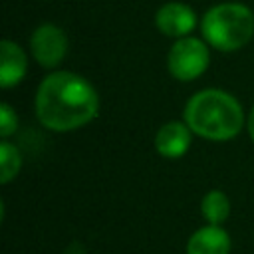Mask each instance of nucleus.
<instances>
[{"label": "nucleus", "mask_w": 254, "mask_h": 254, "mask_svg": "<svg viewBox=\"0 0 254 254\" xmlns=\"http://www.w3.org/2000/svg\"><path fill=\"white\" fill-rule=\"evenodd\" d=\"M246 127H248L250 139L254 141V105H252V109H250V113H248V117H246Z\"/></svg>", "instance_id": "13"}, {"label": "nucleus", "mask_w": 254, "mask_h": 254, "mask_svg": "<svg viewBox=\"0 0 254 254\" xmlns=\"http://www.w3.org/2000/svg\"><path fill=\"white\" fill-rule=\"evenodd\" d=\"M16 127H18V117L14 109L8 103H2L0 105V135L6 139L16 131Z\"/></svg>", "instance_id": "12"}, {"label": "nucleus", "mask_w": 254, "mask_h": 254, "mask_svg": "<svg viewBox=\"0 0 254 254\" xmlns=\"http://www.w3.org/2000/svg\"><path fill=\"white\" fill-rule=\"evenodd\" d=\"M200 212L208 224L220 226L230 214V200L222 190H208L200 200Z\"/></svg>", "instance_id": "10"}, {"label": "nucleus", "mask_w": 254, "mask_h": 254, "mask_svg": "<svg viewBox=\"0 0 254 254\" xmlns=\"http://www.w3.org/2000/svg\"><path fill=\"white\" fill-rule=\"evenodd\" d=\"M99 97L95 87L73 71L46 75L36 91V115L40 123L56 133L75 131L95 119Z\"/></svg>", "instance_id": "1"}, {"label": "nucleus", "mask_w": 254, "mask_h": 254, "mask_svg": "<svg viewBox=\"0 0 254 254\" xmlns=\"http://www.w3.org/2000/svg\"><path fill=\"white\" fill-rule=\"evenodd\" d=\"M22 167V155L20 151L10 143V141H2L0 143V183L6 185L10 183L18 171Z\"/></svg>", "instance_id": "11"}, {"label": "nucleus", "mask_w": 254, "mask_h": 254, "mask_svg": "<svg viewBox=\"0 0 254 254\" xmlns=\"http://www.w3.org/2000/svg\"><path fill=\"white\" fill-rule=\"evenodd\" d=\"M208 44L200 38L187 36L175 40L167 56L169 73L179 81H192L200 77L208 67Z\"/></svg>", "instance_id": "4"}, {"label": "nucleus", "mask_w": 254, "mask_h": 254, "mask_svg": "<svg viewBox=\"0 0 254 254\" xmlns=\"http://www.w3.org/2000/svg\"><path fill=\"white\" fill-rule=\"evenodd\" d=\"M183 117L194 135L208 141L234 139L244 125V111L238 99L214 87L196 91L187 101Z\"/></svg>", "instance_id": "2"}, {"label": "nucleus", "mask_w": 254, "mask_h": 254, "mask_svg": "<svg viewBox=\"0 0 254 254\" xmlns=\"http://www.w3.org/2000/svg\"><path fill=\"white\" fill-rule=\"evenodd\" d=\"M155 24L159 32H163L169 38L181 40L190 36V32L196 26V14L190 6L183 2H167L163 4L155 14Z\"/></svg>", "instance_id": "6"}, {"label": "nucleus", "mask_w": 254, "mask_h": 254, "mask_svg": "<svg viewBox=\"0 0 254 254\" xmlns=\"http://www.w3.org/2000/svg\"><path fill=\"white\" fill-rule=\"evenodd\" d=\"M192 131L185 121H169L155 135V149L165 159H179L190 147Z\"/></svg>", "instance_id": "7"}, {"label": "nucleus", "mask_w": 254, "mask_h": 254, "mask_svg": "<svg viewBox=\"0 0 254 254\" xmlns=\"http://www.w3.org/2000/svg\"><path fill=\"white\" fill-rule=\"evenodd\" d=\"M30 50L42 67H56L67 52V36L56 24H42L30 36Z\"/></svg>", "instance_id": "5"}, {"label": "nucleus", "mask_w": 254, "mask_h": 254, "mask_svg": "<svg viewBox=\"0 0 254 254\" xmlns=\"http://www.w3.org/2000/svg\"><path fill=\"white\" fill-rule=\"evenodd\" d=\"M204 42L218 52H236L254 36V14L240 2L212 6L200 20Z\"/></svg>", "instance_id": "3"}, {"label": "nucleus", "mask_w": 254, "mask_h": 254, "mask_svg": "<svg viewBox=\"0 0 254 254\" xmlns=\"http://www.w3.org/2000/svg\"><path fill=\"white\" fill-rule=\"evenodd\" d=\"M0 56H2V64H0V85L4 89L8 87H14L18 85L26 71H28V58L24 54V50L10 42V40H4L0 44Z\"/></svg>", "instance_id": "8"}, {"label": "nucleus", "mask_w": 254, "mask_h": 254, "mask_svg": "<svg viewBox=\"0 0 254 254\" xmlns=\"http://www.w3.org/2000/svg\"><path fill=\"white\" fill-rule=\"evenodd\" d=\"M230 236L222 226L206 224L198 228L187 242V254H228Z\"/></svg>", "instance_id": "9"}]
</instances>
